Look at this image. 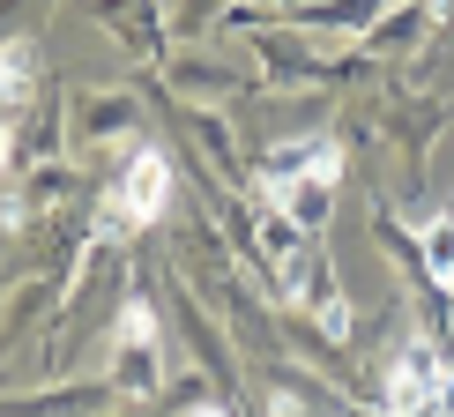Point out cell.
<instances>
[{
    "label": "cell",
    "mask_w": 454,
    "mask_h": 417,
    "mask_svg": "<svg viewBox=\"0 0 454 417\" xmlns=\"http://www.w3.org/2000/svg\"><path fill=\"white\" fill-rule=\"evenodd\" d=\"M335 179H343V142H291L261 164V208L298 232H320L328 224V201H335Z\"/></svg>",
    "instance_id": "6da1fadb"
},
{
    "label": "cell",
    "mask_w": 454,
    "mask_h": 417,
    "mask_svg": "<svg viewBox=\"0 0 454 417\" xmlns=\"http://www.w3.org/2000/svg\"><path fill=\"white\" fill-rule=\"evenodd\" d=\"M306 239L313 232H298V224H283V216H261V246H269V261H276V291L291 298L298 313H313L328 335H343L350 328V306H343V291H335L328 261H320Z\"/></svg>",
    "instance_id": "7a4b0ae2"
},
{
    "label": "cell",
    "mask_w": 454,
    "mask_h": 417,
    "mask_svg": "<svg viewBox=\"0 0 454 417\" xmlns=\"http://www.w3.org/2000/svg\"><path fill=\"white\" fill-rule=\"evenodd\" d=\"M380 417H454V366L425 343H403V358L387 366V395Z\"/></svg>",
    "instance_id": "3957f363"
},
{
    "label": "cell",
    "mask_w": 454,
    "mask_h": 417,
    "mask_svg": "<svg viewBox=\"0 0 454 417\" xmlns=\"http://www.w3.org/2000/svg\"><path fill=\"white\" fill-rule=\"evenodd\" d=\"M164 201H172V164H164V149H127L120 179H112V194H105V239L149 232V224L164 216Z\"/></svg>",
    "instance_id": "277c9868"
},
{
    "label": "cell",
    "mask_w": 454,
    "mask_h": 417,
    "mask_svg": "<svg viewBox=\"0 0 454 417\" xmlns=\"http://www.w3.org/2000/svg\"><path fill=\"white\" fill-rule=\"evenodd\" d=\"M157 381H164L157 313H149L142 298H127V306H120V328H112V388H120L127 403H142V395H157Z\"/></svg>",
    "instance_id": "5b68a950"
},
{
    "label": "cell",
    "mask_w": 454,
    "mask_h": 417,
    "mask_svg": "<svg viewBox=\"0 0 454 417\" xmlns=\"http://www.w3.org/2000/svg\"><path fill=\"white\" fill-rule=\"evenodd\" d=\"M425 269H432V283L454 298V216H432V224H425Z\"/></svg>",
    "instance_id": "8992f818"
},
{
    "label": "cell",
    "mask_w": 454,
    "mask_h": 417,
    "mask_svg": "<svg viewBox=\"0 0 454 417\" xmlns=\"http://www.w3.org/2000/svg\"><path fill=\"white\" fill-rule=\"evenodd\" d=\"M269 417H328V410H306L298 395H269Z\"/></svg>",
    "instance_id": "52a82bcc"
},
{
    "label": "cell",
    "mask_w": 454,
    "mask_h": 417,
    "mask_svg": "<svg viewBox=\"0 0 454 417\" xmlns=\"http://www.w3.org/2000/svg\"><path fill=\"white\" fill-rule=\"evenodd\" d=\"M186 417H223V410H216V403H201V410H186Z\"/></svg>",
    "instance_id": "ba28073f"
}]
</instances>
